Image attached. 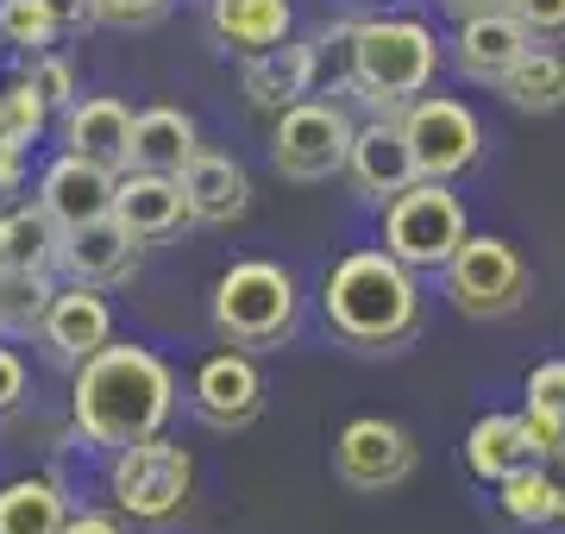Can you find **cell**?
Returning <instances> with one entry per match:
<instances>
[{
  "instance_id": "obj_8",
  "label": "cell",
  "mask_w": 565,
  "mask_h": 534,
  "mask_svg": "<svg viewBox=\"0 0 565 534\" xmlns=\"http://www.w3.org/2000/svg\"><path fill=\"white\" fill-rule=\"evenodd\" d=\"M352 132H359V126L345 120V107L296 102V107H282L277 126H270V164H277V177H289V183H327V177L345 170Z\"/></svg>"
},
{
  "instance_id": "obj_26",
  "label": "cell",
  "mask_w": 565,
  "mask_h": 534,
  "mask_svg": "<svg viewBox=\"0 0 565 534\" xmlns=\"http://www.w3.org/2000/svg\"><path fill=\"white\" fill-rule=\"evenodd\" d=\"M57 265V221L44 207L0 214V270H51Z\"/></svg>"
},
{
  "instance_id": "obj_7",
  "label": "cell",
  "mask_w": 565,
  "mask_h": 534,
  "mask_svg": "<svg viewBox=\"0 0 565 534\" xmlns=\"http://www.w3.org/2000/svg\"><path fill=\"white\" fill-rule=\"evenodd\" d=\"M465 202L440 177L408 183L396 202H384V252L408 270H446V258L465 246Z\"/></svg>"
},
{
  "instance_id": "obj_5",
  "label": "cell",
  "mask_w": 565,
  "mask_h": 534,
  "mask_svg": "<svg viewBox=\"0 0 565 534\" xmlns=\"http://www.w3.org/2000/svg\"><path fill=\"white\" fill-rule=\"evenodd\" d=\"M440 277H446V302L465 321H503L534 289V270L522 265V252L497 239V233H465V246L446 258Z\"/></svg>"
},
{
  "instance_id": "obj_4",
  "label": "cell",
  "mask_w": 565,
  "mask_h": 534,
  "mask_svg": "<svg viewBox=\"0 0 565 534\" xmlns=\"http://www.w3.org/2000/svg\"><path fill=\"white\" fill-rule=\"evenodd\" d=\"M296 314H302L296 277L282 265H270V258H239L214 284V328H221L226 346H239V352L282 346L296 333Z\"/></svg>"
},
{
  "instance_id": "obj_23",
  "label": "cell",
  "mask_w": 565,
  "mask_h": 534,
  "mask_svg": "<svg viewBox=\"0 0 565 534\" xmlns=\"http://www.w3.org/2000/svg\"><path fill=\"white\" fill-rule=\"evenodd\" d=\"M195 120L182 107H151V114H132V164L126 170H163V177H182V164L195 158Z\"/></svg>"
},
{
  "instance_id": "obj_18",
  "label": "cell",
  "mask_w": 565,
  "mask_h": 534,
  "mask_svg": "<svg viewBox=\"0 0 565 534\" xmlns=\"http://www.w3.org/2000/svg\"><path fill=\"white\" fill-rule=\"evenodd\" d=\"M315 76H321V44H270L258 57H245V102L258 107V114H282V107H296L315 95Z\"/></svg>"
},
{
  "instance_id": "obj_14",
  "label": "cell",
  "mask_w": 565,
  "mask_h": 534,
  "mask_svg": "<svg viewBox=\"0 0 565 534\" xmlns=\"http://www.w3.org/2000/svg\"><path fill=\"white\" fill-rule=\"evenodd\" d=\"M114 221L132 233V239H170L195 221L189 214V195H182V177H163V170H120L114 183Z\"/></svg>"
},
{
  "instance_id": "obj_9",
  "label": "cell",
  "mask_w": 565,
  "mask_h": 534,
  "mask_svg": "<svg viewBox=\"0 0 565 534\" xmlns=\"http://www.w3.org/2000/svg\"><path fill=\"white\" fill-rule=\"evenodd\" d=\"M422 466V447H415V434L384 421V415H359V421H345L340 440H333V478H340L345 491H396L408 484Z\"/></svg>"
},
{
  "instance_id": "obj_22",
  "label": "cell",
  "mask_w": 565,
  "mask_h": 534,
  "mask_svg": "<svg viewBox=\"0 0 565 534\" xmlns=\"http://www.w3.org/2000/svg\"><path fill=\"white\" fill-rule=\"evenodd\" d=\"M214 39L226 51H239V57H258L270 44L289 39V25H296V7L289 0H214Z\"/></svg>"
},
{
  "instance_id": "obj_10",
  "label": "cell",
  "mask_w": 565,
  "mask_h": 534,
  "mask_svg": "<svg viewBox=\"0 0 565 534\" xmlns=\"http://www.w3.org/2000/svg\"><path fill=\"white\" fill-rule=\"evenodd\" d=\"M403 132H408V151H415V170L440 177V183H452L459 170L484 158V126L452 95H415L403 107Z\"/></svg>"
},
{
  "instance_id": "obj_3",
  "label": "cell",
  "mask_w": 565,
  "mask_h": 534,
  "mask_svg": "<svg viewBox=\"0 0 565 534\" xmlns=\"http://www.w3.org/2000/svg\"><path fill=\"white\" fill-rule=\"evenodd\" d=\"M440 76V39L422 20H364L345 39V83L377 114H403Z\"/></svg>"
},
{
  "instance_id": "obj_21",
  "label": "cell",
  "mask_w": 565,
  "mask_h": 534,
  "mask_svg": "<svg viewBox=\"0 0 565 534\" xmlns=\"http://www.w3.org/2000/svg\"><path fill=\"white\" fill-rule=\"evenodd\" d=\"M534 459H541V452H534V440H527L522 415H478L471 434H465V466H471L478 484H503L509 472H522V466H534Z\"/></svg>"
},
{
  "instance_id": "obj_29",
  "label": "cell",
  "mask_w": 565,
  "mask_h": 534,
  "mask_svg": "<svg viewBox=\"0 0 565 534\" xmlns=\"http://www.w3.org/2000/svg\"><path fill=\"white\" fill-rule=\"evenodd\" d=\"M0 39L20 44L25 57H39V51H51L63 39V25L51 20L44 0H0Z\"/></svg>"
},
{
  "instance_id": "obj_28",
  "label": "cell",
  "mask_w": 565,
  "mask_h": 534,
  "mask_svg": "<svg viewBox=\"0 0 565 534\" xmlns=\"http://www.w3.org/2000/svg\"><path fill=\"white\" fill-rule=\"evenodd\" d=\"M51 270H0V333H39L44 328V309H51Z\"/></svg>"
},
{
  "instance_id": "obj_38",
  "label": "cell",
  "mask_w": 565,
  "mask_h": 534,
  "mask_svg": "<svg viewBox=\"0 0 565 534\" xmlns=\"http://www.w3.org/2000/svg\"><path fill=\"white\" fill-rule=\"evenodd\" d=\"M452 20H478V13H509L515 0H440Z\"/></svg>"
},
{
  "instance_id": "obj_32",
  "label": "cell",
  "mask_w": 565,
  "mask_h": 534,
  "mask_svg": "<svg viewBox=\"0 0 565 534\" xmlns=\"http://www.w3.org/2000/svg\"><path fill=\"white\" fill-rule=\"evenodd\" d=\"M509 13L527 25V39L534 44H559L565 39V0H515Z\"/></svg>"
},
{
  "instance_id": "obj_41",
  "label": "cell",
  "mask_w": 565,
  "mask_h": 534,
  "mask_svg": "<svg viewBox=\"0 0 565 534\" xmlns=\"http://www.w3.org/2000/svg\"><path fill=\"white\" fill-rule=\"evenodd\" d=\"M371 7H384V0H371Z\"/></svg>"
},
{
  "instance_id": "obj_35",
  "label": "cell",
  "mask_w": 565,
  "mask_h": 534,
  "mask_svg": "<svg viewBox=\"0 0 565 534\" xmlns=\"http://www.w3.org/2000/svg\"><path fill=\"white\" fill-rule=\"evenodd\" d=\"M20 396H25V365H20V352H7V346H0V415L13 409Z\"/></svg>"
},
{
  "instance_id": "obj_25",
  "label": "cell",
  "mask_w": 565,
  "mask_h": 534,
  "mask_svg": "<svg viewBox=\"0 0 565 534\" xmlns=\"http://www.w3.org/2000/svg\"><path fill=\"white\" fill-rule=\"evenodd\" d=\"M497 510L515 522V528H559V478L546 459L522 466V472H509L497 484Z\"/></svg>"
},
{
  "instance_id": "obj_19",
  "label": "cell",
  "mask_w": 565,
  "mask_h": 534,
  "mask_svg": "<svg viewBox=\"0 0 565 534\" xmlns=\"http://www.w3.org/2000/svg\"><path fill=\"white\" fill-rule=\"evenodd\" d=\"M63 145L88 158V164L126 170L132 164V114H126L114 95H95V102H70L63 107Z\"/></svg>"
},
{
  "instance_id": "obj_37",
  "label": "cell",
  "mask_w": 565,
  "mask_h": 534,
  "mask_svg": "<svg viewBox=\"0 0 565 534\" xmlns=\"http://www.w3.org/2000/svg\"><path fill=\"white\" fill-rule=\"evenodd\" d=\"M63 534H126V528L114 522V515H95V510H82V515H70V522H63Z\"/></svg>"
},
{
  "instance_id": "obj_36",
  "label": "cell",
  "mask_w": 565,
  "mask_h": 534,
  "mask_svg": "<svg viewBox=\"0 0 565 534\" xmlns=\"http://www.w3.org/2000/svg\"><path fill=\"white\" fill-rule=\"evenodd\" d=\"M51 7V20L63 25V32H82V25H95V0H44Z\"/></svg>"
},
{
  "instance_id": "obj_31",
  "label": "cell",
  "mask_w": 565,
  "mask_h": 534,
  "mask_svg": "<svg viewBox=\"0 0 565 534\" xmlns=\"http://www.w3.org/2000/svg\"><path fill=\"white\" fill-rule=\"evenodd\" d=\"M25 83L44 95V107H70V102H76V76H70V63H63V57H44V51H39L32 70H25Z\"/></svg>"
},
{
  "instance_id": "obj_16",
  "label": "cell",
  "mask_w": 565,
  "mask_h": 534,
  "mask_svg": "<svg viewBox=\"0 0 565 534\" xmlns=\"http://www.w3.org/2000/svg\"><path fill=\"white\" fill-rule=\"evenodd\" d=\"M39 340L57 352L63 365H82V359H95V352L114 340V309L102 302V289L95 284H70V289L51 296Z\"/></svg>"
},
{
  "instance_id": "obj_1",
  "label": "cell",
  "mask_w": 565,
  "mask_h": 534,
  "mask_svg": "<svg viewBox=\"0 0 565 534\" xmlns=\"http://www.w3.org/2000/svg\"><path fill=\"white\" fill-rule=\"evenodd\" d=\"M70 409H76L82 440L120 452V447H132V440L163 434V421L177 409V377H170V365H163L158 352L114 346V340H107L95 359L76 365V396H70Z\"/></svg>"
},
{
  "instance_id": "obj_34",
  "label": "cell",
  "mask_w": 565,
  "mask_h": 534,
  "mask_svg": "<svg viewBox=\"0 0 565 534\" xmlns=\"http://www.w3.org/2000/svg\"><path fill=\"white\" fill-rule=\"evenodd\" d=\"M170 13V0H95V20H107V25H151V20H163Z\"/></svg>"
},
{
  "instance_id": "obj_40",
  "label": "cell",
  "mask_w": 565,
  "mask_h": 534,
  "mask_svg": "<svg viewBox=\"0 0 565 534\" xmlns=\"http://www.w3.org/2000/svg\"><path fill=\"white\" fill-rule=\"evenodd\" d=\"M559 478H565V459H559Z\"/></svg>"
},
{
  "instance_id": "obj_11",
  "label": "cell",
  "mask_w": 565,
  "mask_h": 534,
  "mask_svg": "<svg viewBox=\"0 0 565 534\" xmlns=\"http://www.w3.org/2000/svg\"><path fill=\"white\" fill-rule=\"evenodd\" d=\"M345 177L359 189L364 202H396L408 183H422L415 170V151H408V132H403V114H377L371 126L352 132V151H345Z\"/></svg>"
},
{
  "instance_id": "obj_20",
  "label": "cell",
  "mask_w": 565,
  "mask_h": 534,
  "mask_svg": "<svg viewBox=\"0 0 565 534\" xmlns=\"http://www.w3.org/2000/svg\"><path fill=\"white\" fill-rule=\"evenodd\" d=\"M182 195H189V214L207 226H233L252 207V183H245V170L221 151H195L189 164H182Z\"/></svg>"
},
{
  "instance_id": "obj_39",
  "label": "cell",
  "mask_w": 565,
  "mask_h": 534,
  "mask_svg": "<svg viewBox=\"0 0 565 534\" xmlns=\"http://www.w3.org/2000/svg\"><path fill=\"white\" fill-rule=\"evenodd\" d=\"M13 183H20V145L0 139V189H13Z\"/></svg>"
},
{
  "instance_id": "obj_13",
  "label": "cell",
  "mask_w": 565,
  "mask_h": 534,
  "mask_svg": "<svg viewBox=\"0 0 565 534\" xmlns=\"http://www.w3.org/2000/svg\"><path fill=\"white\" fill-rule=\"evenodd\" d=\"M139 246L145 239H132L114 214H102V221H82V226H63L57 233V265L70 270V284H126L132 270H139Z\"/></svg>"
},
{
  "instance_id": "obj_24",
  "label": "cell",
  "mask_w": 565,
  "mask_h": 534,
  "mask_svg": "<svg viewBox=\"0 0 565 534\" xmlns=\"http://www.w3.org/2000/svg\"><path fill=\"white\" fill-rule=\"evenodd\" d=\"M497 95H503L515 114H559V107H565V57L534 44L503 83H497Z\"/></svg>"
},
{
  "instance_id": "obj_12",
  "label": "cell",
  "mask_w": 565,
  "mask_h": 534,
  "mask_svg": "<svg viewBox=\"0 0 565 534\" xmlns=\"http://www.w3.org/2000/svg\"><path fill=\"white\" fill-rule=\"evenodd\" d=\"M189 403H195V415H202L207 428H252L264 409V377L258 365H252V352H214L202 371H195V391H189Z\"/></svg>"
},
{
  "instance_id": "obj_33",
  "label": "cell",
  "mask_w": 565,
  "mask_h": 534,
  "mask_svg": "<svg viewBox=\"0 0 565 534\" xmlns=\"http://www.w3.org/2000/svg\"><path fill=\"white\" fill-rule=\"evenodd\" d=\"M527 409H546V415H565V359H546V365L527 371Z\"/></svg>"
},
{
  "instance_id": "obj_17",
  "label": "cell",
  "mask_w": 565,
  "mask_h": 534,
  "mask_svg": "<svg viewBox=\"0 0 565 534\" xmlns=\"http://www.w3.org/2000/svg\"><path fill=\"white\" fill-rule=\"evenodd\" d=\"M114 183H120V170L88 164L76 151H63L57 164L44 170L39 207L57 221V233L63 226H82V221H102V214H114Z\"/></svg>"
},
{
  "instance_id": "obj_2",
  "label": "cell",
  "mask_w": 565,
  "mask_h": 534,
  "mask_svg": "<svg viewBox=\"0 0 565 534\" xmlns=\"http://www.w3.org/2000/svg\"><path fill=\"white\" fill-rule=\"evenodd\" d=\"M327 328L359 352H396L422 333V284L390 252H345L321 289Z\"/></svg>"
},
{
  "instance_id": "obj_6",
  "label": "cell",
  "mask_w": 565,
  "mask_h": 534,
  "mask_svg": "<svg viewBox=\"0 0 565 534\" xmlns=\"http://www.w3.org/2000/svg\"><path fill=\"white\" fill-rule=\"evenodd\" d=\"M107 491H114V510L132 515V522H177L195 496V459L163 434L132 440V447L114 452Z\"/></svg>"
},
{
  "instance_id": "obj_27",
  "label": "cell",
  "mask_w": 565,
  "mask_h": 534,
  "mask_svg": "<svg viewBox=\"0 0 565 534\" xmlns=\"http://www.w3.org/2000/svg\"><path fill=\"white\" fill-rule=\"evenodd\" d=\"M70 503L51 478H20L0 491V534H63Z\"/></svg>"
},
{
  "instance_id": "obj_15",
  "label": "cell",
  "mask_w": 565,
  "mask_h": 534,
  "mask_svg": "<svg viewBox=\"0 0 565 534\" xmlns=\"http://www.w3.org/2000/svg\"><path fill=\"white\" fill-rule=\"evenodd\" d=\"M527 51H534V39H527V25L515 13H478V20H459V32H452L459 76L465 83H484V88L503 83Z\"/></svg>"
},
{
  "instance_id": "obj_30",
  "label": "cell",
  "mask_w": 565,
  "mask_h": 534,
  "mask_svg": "<svg viewBox=\"0 0 565 534\" xmlns=\"http://www.w3.org/2000/svg\"><path fill=\"white\" fill-rule=\"evenodd\" d=\"M44 114H51V107H44V95L32 83H13L7 88V95H0V139L7 145H32L39 139V126H44Z\"/></svg>"
}]
</instances>
